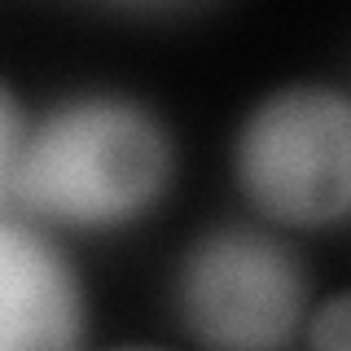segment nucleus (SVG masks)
Segmentation results:
<instances>
[{"mask_svg": "<svg viewBox=\"0 0 351 351\" xmlns=\"http://www.w3.org/2000/svg\"><path fill=\"white\" fill-rule=\"evenodd\" d=\"M27 128H31V110L18 97V88L0 75V215L14 211V176L18 158L27 145Z\"/></svg>", "mask_w": 351, "mask_h": 351, "instance_id": "39448f33", "label": "nucleus"}, {"mask_svg": "<svg viewBox=\"0 0 351 351\" xmlns=\"http://www.w3.org/2000/svg\"><path fill=\"white\" fill-rule=\"evenodd\" d=\"M180 329L202 351H285L312 312L303 255L268 224H215L171 277Z\"/></svg>", "mask_w": 351, "mask_h": 351, "instance_id": "7ed1b4c3", "label": "nucleus"}, {"mask_svg": "<svg viewBox=\"0 0 351 351\" xmlns=\"http://www.w3.org/2000/svg\"><path fill=\"white\" fill-rule=\"evenodd\" d=\"M176 180V136L136 93L80 88L31 114L14 211L49 233H119L154 215Z\"/></svg>", "mask_w": 351, "mask_h": 351, "instance_id": "f257e3e1", "label": "nucleus"}, {"mask_svg": "<svg viewBox=\"0 0 351 351\" xmlns=\"http://www.w3.org/2000/svg\"><path fill=\"white\" fill-rule=\"evenodd\" d=\"M233 180L277 233L351 219V93L299 80L259 97L233 136Z\"/></svg>", "mask_w": 351, "mask_h": 351, "instance_id": "f03ea898", "label": "nucleus"}, {"mask_svg": "<svg viewBox=\"0 0 351 351\" xmlns=\"http://www.w3.org/2000/svg\"><path fill=\"white\" fill-rule=\"evenodd\" d=\"M88 281L66 241L0 215V351H88Z\"/></svg>", "mask_w": 351, "mask_h": 351, "instance_id": "20e7f679", "label": "nucleus"}, {"mask_svg": "<svg viewBox=\"0 0 351 351\" xmlns=\"http://www.w3.org/2000/svg\"><path fill=\"white\" fill-rule=\"evenodd\" d=\"M114 351H167V347H114Z\"/></svg>", "mask_w": 351, "mask_h": 351, "instance_id": "0eeeda50", "label": "nucleus"}, {"mask_svg": "<svg viewBox=\"0 0 351 351\" xmlns=\"http://www.w3.org/2000/svg\"><path fill=\"white\" fill-rule=\"evenodd\" d=\"M303 338L307 351H351V290L325 294L321 303H312Z\"/></svg>", "mask_w": 351, "mask_h": 351, "instance_id": "423d86ee", "label": "nucleus"}]
</instances>
